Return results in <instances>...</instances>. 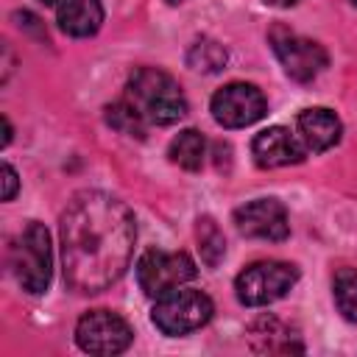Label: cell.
<instances>
[{"mask_svg":"<svg viewBox=\"0 0 357 357\" xmlns=\"http://www.w3.org/2000/svg\"><path fill=\"white\" fill-rule=\"evenodd\" d=\"M195 237H198V251H201L204 265L206 268H218L220 259H223V254H226V237H223V231L218 229V223L209 215L198 218Z\"/></svg>","mask_w":357,"mask_h":357,"instance_id":"obj_16","label":"cell"},{"mask_svg":"<svg viewBox=\"0 0 357 357\" xmlns=\"http://www.w3.org/2000/svg\"><path fill=\"white\" fill-rule=\"evenodd\" d=\"M268 36H271L273 53H276V59L282 61L284 73H287L293 81H298V84L312 81V78L326 67V61H329L326 50H324L318 42H312V39H307V36H298V33H293V31L284 28V25H273Z\"/></svg>","mask_w":357,"mask_h":357,"instance_id":"obj_7","label":"cell"},{"mask_svg":"<svg viewBox=\"0 0 357 357\" xmlns=\"http://www.w3.org/2000/svg\"><path fill=\"white\" fill-rule=\"evenodd\" d=\"M234 226L243 237L282 243L290 234L287 209L276 198H257L234 209Z\"/></svg>","mask_w":357,"mask_h":357,"instance_id":"obj_10","label":"cell"},{"mask_svg":"<svg viewBox=\"0 0 357 357\" xmlns=\"http://www.w3.org/2000/svg\"><path fill=\"white\" fill-rule=\"evenodd\" d=\"M106 123L114 128V131H120V134H126V137H145V128H148V123L139 117V112L123 98V100H114L112 106H106Z\"/></svg>","mask_w":357,"mask_h":357,"instance_id":"obj_18","label":"cell"},{"mask_svg":"<svg viewBox=\"0 0 357 357\" xmlns=\"http://www.w3.org/2000/svg\"><path fill=\"white\" fill-rule=\"evenodd\" d=\"M134 332L112 310H89L75 324V343L86 354H120L128 349Z\"/></svg>","mask_w":357,"mask_h":357,"instance_id":"obj_8","label":"cell"},{"mask_svg":"<svg viewBox=\"0 0 357 357\" xmlns=\"http://www.w3.org/2000/svg\"><path fill=\"white\" fill-rule=\"evenodd\" d=\"M11 142V123H8V117H3V145H8Z\"/></svg>","mask_w":357,"mask_h":357,"instance_id":"obj_22","label":"cell"},{"mask_svg":"<svg viewBox=\"0 0 357 357\" xmlns=\"http://www.w3.org/2000/svg\"><path fill=\"white\" fill-rule=\"evenodd\" d=\"M8 268L17 279V284L25 293H45L53 276V248H50V234L42 223L31 220L17 240L8 248Z\"/></svg>","mask_w":357,"mask_h":357,"instance_id":"obj_3","label":"cell"},{"mask_svg":"<svg viewBox=\"0 0 357 357\" xmlns=\"http://www.w3.org/2000/svg\"><path fill=\"white\" fill-rule=\"evenodd\" d=\"M248 343L257 354H290V351H301V340L298 335L282 324L276 315H259L248 324Z\"/></svg>","mask_w":357,"mask_h":357,"instance_id":"obj_13","label":"cell"},{"mask_svg":"<svg viewBox=\"0 0 357 357\" xmlns=\"http://www.w3.org/2000/svg\"><path fill=\"white\" fill-rule=\"evenodd\" d=\"M209 109H212V117H215L218 126H223V128H245V126H251V123L265 117L268 103H265V95L254 84L234 81V84L220 86L212 95Z\"/></svg>","mask_w":357,"mask_h":357,"instance_id":"obj_9","label":"cell"},{"mask_svg":"<svg viewBox=\"0 0 357 357\" xmlns=\"http://www.w3.org/2000/svg\"><path fill=\"white\" fill-rule=\"evenodd\" d=\"M56 22L67 36H92L103 25V6L100 0H64L56 8Z\"/></svg>","mask_w":357,"mask_h":357,"instance_id":"obj_14","label":"cell"},{"mask_svg":"<svg viewBox=\"0 0 357 357\" xmlns=\"http://www.w3.org/2000/svg\"><path fill=\"white\" fill-rule=\"evenodd\" d=\"M0 173H3V201H11V198L17 195V187H20V181H17V170H14L8 162H3Z\"/></svg>","mask_w":357,"mask_h":357,"instance_id":"obj_20","label":"cell"},{"mask_svg":"<svg viewBox=\"0 0 357 357\" xmlns=\"http://www.w3.org/2000/svg\"><path fill=\"white\" fill-rule=\"evenodd\" d=\"M39 3H45V6H56V8H59L64 0H39Z\"/></svg>","mask_w":357,"mask_h":357,"instance_id":"obj_23","label":"cell"},{"mask_svg":"<svg viewBox=\"0 0 357 357\" xmlns=\"http://www.w3.org/2000/svg\"><path fill=\"white\" fill-rule=\"evenodd\" d=\"M296 128H298V139H301V145H304L307 153H324V151H329L332 145L340 142V134H343V126H340L337 114L329 112V109H324V106L304 109L296 117Z\"/></svg>","mask_w":357,"mask_h":357,"instance_id":"obj_12","label":"cell"},{"mask_svg":"<svg viewBox=\"0 0 357 357\" xmlns=\"http://www.w3.org/2000/svg\"><path fill=\"white\" fill-rule=\"evenodd\" d=\"M195 273H198V268L190 259V254H184V251L148 248L137 262V282L148 298H159L181 284L192 282Z\"/></svg>","mask_w":357,"mask_h":357,"instance_id":"obj_6","label":"cell"},{"mask_svg":"<svg viewBox=\"0 0 357 357\" xmlns=\"http://www.w3.org/2000/svg\"><path fill=\"white\" fill-rule=\"evenodd\" d=\"M335 304L346 321L357 324V268H340L332 282Z\"/></svg>","mask_w":357,"mask_h":357,"instance_id":"obj_19","label":"cell"},{"mask_svg":"<svg viewBox=\"0 0 357 357\" xmlns=\"http://www.w3.org/2000/svg\"><path fill=\"white\" fill-rule=\"evenodd\" d=\"M349 3H351V6H357V0H349Z\"/></svg>","mask_w":357,"mask_h":357,"instance_id":"obj_24","label":"cell"},{"mask_svg":"<svg viewBox=\"0 0 357 357\" xmlns=\"http://www.w3.org/2000/svg\"><path fill=\"white\" fill-rule=\"evenodd\" d=\"M251 153H254V162L265 170L271 167H287V165H298L304 159V145L298 137L290 134V128L284 126H271V128H262L254 142H251Z\"/></svg>","mask_w":357,"mask_h":357,"instance_id":"obj_11","label":"cell"},{"mask_svg":"<svg viewBox=\"0 0 357 357\" xmlns=\"http://www.w3.org/2000/svg\"><path fill=\"white\" fill-rule=\"evenodd\" d=\"M212 312H215V307L206 293L176 287L156 298V304L151 310V321L162 335L178 337V335L195 332L204 324H209Z\"/></svg>","mask_w":357,"mask_h":357,"instance_id":"obj_4","label":"cell"},{"mask_svg":"<svg viewBox=\"0 0 357 357\" xmlns=\"http://www.w3.org/2000/svg\"><path fill=\"white\" fill-rule=\"evenodd\" d=\"M187 64L198 73H220L226 64V47L209 36H201L187 50Z\"/></svg>","mask_w":357,"mask_h":357,"instance_id":"obj_17","label":"cell"},{"mask_svg":"<svg viewBox=\"0 0 357 357\" xmlns=\"http://www.w3.org/2000/svg\"><path fill=\"white\" fill-rule=\"evenodd\" d=\"M298 282V268L279 259H262L243 268L234 279L237 301L245 307H265L290 293V287Z\"/></svg>","mask_w":357,"mask_h":357,"instance_id":"obj_5","label":"cell"},{"mask_svg":"<svg viewBox=\"0 0 357 357\" xmlns=\"http://www.w3.org/2000/svg\"><path fill=\"white\" fill-rule=\"evenodd\" d=\"M126 100L148 126H173L187 114V98L173 75L156 67H139L126 84Z\"/></svg>","mask_w":357,"mask_h":357,"instance_id":"obj_2","label":"cell"},{"mask_svg":"<svg viewBox=\"0 0 357 357\" xmlns=\"http://www.w3.org/2000/svg\"><path fill=\"white\" fill-rule=\"evenodd\" d=\"M167 156L173 165L184 167V170H201L204 165V156H206V139L201 131L195 128H184L178 131L170 145H167Z\"/></svg>","mask_w":357,"mask_h":357,"instance_id":"obj_15","label":"cell"},{"mask_svg":"<svg viewBox=\"0 0 357 357\" xmlns=\"http://www.w3.org/2000/svg\"><path fill=\"white\" fill-rule=\"evenodd\" d=\"M268 6H276V8H290V6H296V3H301V0H265Z\"/></svg>","mask_w":357,"mask_h":357,"instance_id":"obj_21","label":"cell"},{"mask_svg":"<svg viewBox=\"0 0 357 357\" xmlns=\"http://www.w3.org/2000/svg\"><path fill=\"white\" fill-rule=\"evenodd\" d=\"M64 282L75 293L112 287L131 265L137 223L134 212L100 190L78 192L59 220Z\"/></svg>","mask_w":357,"mask_h":357,"instance_id":"obj_1","label":"cell"}]
</instances>
